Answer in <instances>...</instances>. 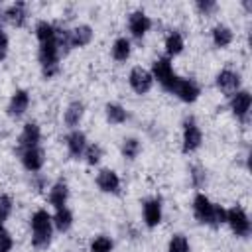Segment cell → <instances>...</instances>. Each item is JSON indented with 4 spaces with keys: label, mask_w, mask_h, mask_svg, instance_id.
<instances>
[{
    "label": "cell",
    "mask_w": 252,
    "mask_h": 252,
    "mask_svg": "<svg viewBox=\"0 0 252 252\" xmlns=\"http://www.w3.org/2000/svg\"><path fill=\"white\" fill-rule=\"evenodd\" d=\"M65 146H67V152H69V156H71L73 159L83 158V154H85V150H87V146H89L85 132H81L79 128L71 130V132L65 136Z\"/></svg>",
    "instance_id": "obj_16"
},
{
    "label": "cell",
    "mask_w": 252,
    "mask_h": 252,
    "mask_svg": "<svg viewBox=\"0 0 252 252\" xmlns=\"http://www.w3.org/2000/svg\"><path fill=\"white\" fill-rule=\"evenodd\" d=\"M152 77H154V81H158L159 85H161V89L163 91H167V93H171L173 91V87H175V83H177V79H179V75L173 71V65H171V59L169 57H158L154 63H152Z\"/></svg>",
    "instance_id": "obj_4"
},
{
    "label": "cell",
    "mask_w": 252,
    "mask_h": 252,
    "mask_svg": "<svg viewBox=\"0 0 252 252\" xmlns=\"http://www.w3.org/2000/svg\"><path fill=\"white\" fill-rule=\"evenodd\" d=\"M33 185H35V191H43V189H47V179L37 175V177L33 179Z\"/></svg>",
    "instance_id": "obj_37"
},
{
    "label": "cell",
    "mask_w": 252,
    "mask_h": 252,
    "mask_svg": "<svg viewBox=\"0 0 252 252\" xmlns=\"http://www.w3.org/2000/svg\"><path fill=\"white\" fill-rule=\"evenodd\" d=\"M61 49L57 47V41H45V43H39V49H37V61L41 65V71H43V77H53L57 71H59V59H61Z\"/></svg>",
    "instance_id": "obj_3"
},
{
    "label": "cell",
    "mask_w": 252,
    "mask_h": 252,
    "mask_svg": "<svg viewBox=\"0 0 252 252\" xmlns=\"http://www.w3.org/2000/svg\"><path fill=\"white\" fill-rule=\"evenodd\" d=\"M171 94H175L181 102H195L197 98H199V94H201V87L193 81V79H185V77H179L177 79V83H175V87H173V91H171Z\"/></svg>",
    "instance_id": "obj_11"
},
{
    "label": "cell",
    "mask_w": 252,
    "mask_h": 252,
    "mask_svg": "<svg viewBox=\"0 0 252 252\" xmlns=\"http://www.w3.org/2000/svg\"><path fill=\"white\" fill-rule=\"evenodd\" d=\"M110 53H112V59H114V61H118V63L128 61V59H130V55H132V41H130L128 37H124V35L116 37V39L112 41Z\"/></svg>",
    "instance_id": "obj_24"
},
{
    "label": "cell",
    "mask_w": 252,
    "mask_h": 252,
    "mask_svg": "<svg viewBox=\"0 0 252 252\" xmlns=\"http://www.w3.org/2000/svg\"><path fill=\"white\" fill-rule=\"evenodd\" d=\"M203 144V132L201 126L193 116H187L183 120V130H181V150L183 154H193L201 148Z\"/></svg>",
    "instance_id": "obj_5"
},
{
    "label": "cell",
    "mask_w": 252,
    "mask_h": 252,
    "mask_svg": "<svg viewBox=\"0 0 252 252\" xmlns=\"http://www.w3.org/2000/svg\"><path fill=\"white\" fill-rule=\"evenodd\" d=\"M20 161H22V165H24L26 171L37 173V171L43 167V163H45V152H43L39 146L22 150V152H20Z\"/></svg>",
    "instance_id": "obj_12"
},
{
    "label": "cell",
    "mask_w": 252,
    "mask_h": 252,
    "mask_svg": "<svg viewBox=\"0 0 252 252\" xmlns=\"http://www.w3.org/2000/svg\"><path fill=\"white\" fill-rule=\"evenodd\" d=\"M83 158H85V161L89 165H98L100 159H102V148H100V144H89L87 150H85V154H83Z\"/></svg>",
    "instance_id": "obj_31"
},
{
    "label": "cell",
    "mask_w": 252,
    "mask_h": 252,
    "mask_svg": "<svg viewBox=\"0 0 252 252\" xmlns=\"http://www.w3.org/2000/svg\"><path fill=\"white\" fill-rule=\"evenodd\" d=\"M8 49H10V39H8V33L0 28V61H4L8 57Z\"/></svg>",
    "instance_id": "obj_36"
},
{
    "label": "cell",
    "mask_w": 252,
    "mask_h": 252,
    "mask_svg": "<svg viewBox=\"0 0 252 252\" xmlns=\"http://www.w3.org/2000/svg\"><path fill=\"white\" fill-rule=\"evenodd\" d=\"M83 116H85V104H83L81 100H73V102L67 104V108H65V112H63V122H65L67 128L75 130V128L81 124Z\"/></svg>",
    "instance_id": "obj_21"
},
{
    "label": "cell",
    "mask_w": 252,
    "mask_h": 252,
    "mask_svg": "<svg viewBox=\"0 0 252 252\" xmlns=\"http://www.w3.org/2000/svg\"><path fill=\"white\" fill-rule=\"evenodd\" d=\"M47 201L53 209H63L67 207V201H69V187L63 179L55 181L51 187H49V193H47Z\"/></svg>",
    "instance_id": "obj_19"
},
{
    "label": "cell",
    "mask_w": 252,
    "mask_h": 252,
    "mask_svg": "<svg viewBox=\"0 0 252 252\" xmlns=\"http://www.w3.org/2000/svg\"><path fill=\"white\" fill-rule=\"evenodd\" d=\"M142 217H144V224L148 228H156L161 219H163V205H161V199L159 197H152V199H146L142 203Z\"/></svg>",
    "instance_id": "obj_9"
},
{
    "label": "cell",
    "mask_w": 252,
    "mask_h": 252,
    "mask_svg": "<svg viewBox=\"0 0 252 252\" xmlns=\"http://www.w3.org/2000/svg\"><path fill=\"white\" fill-rule=\"evenodd\" d=\"M163 47H165V57H169V59L181 55L183 49H185V39H183L181 32L171 30V32L165 35V39H163Z\"/></svg>",
    "instance_id": "obj_22"
},
{
    "label": "cell",
    "mask_w": 252,
    "mask_h": 252,
    "mask_svg": "<svg viewBox=\"0 0 252 252\" xmlns=\"http://www.w3.org/2000/svg\"><path fill=\"white\" fill-rule=\"evenodd\" d=\"M12 209H14V199L10 195H0V230L4 228L8 217L12 215Z\"/></svg>",
    "instance_id": "obj_32"
},
{
    "label": "cell",
    "mask_w": 252,
    "mask_h": 252,
    "mask_svg": "<svg viewBox=\"0 0 252 252\" xmlns=\"http://www.w3.org/2000/svg\"><path fill=\"white\" fill-rule=\"evenodd\" d=\"M28 106H30V93H28L26 89H18V91H14V94L10 96L8 106H6V112H8V116H12V118H20V116L26 114Z\"/></svg>",
    "instance_id": "obj_15"
},
{
    "label": "cell",
    "mask_w": 252,
    "mask_h": 252,
    "mask_svg": "<svg viewBox=\"0 0 252 252\" xmlns=\"http://www.w3.org/2000/svg\"><path fill=\"white\" fill-rule=\"evenodd\" d=\"M205 181H207V173H205V169L199 167V165H193V167H191V183H193V187L201 189V187L205 185Z\"/></svg>",
    "instance_id": "obj_33"
},
{
    "label": "cell",
    "mask_w": 252,
    "mask_h": 252,
    "mask_svg": "<svg viewBox=\"0 0 252 252\" xmlns=\"http://www.w3.org/2000/svg\"><path fill=\"white\" fill-rule=\"evenodd\" d=\"M250 106H252V94L246 89H238L234 94H230L228 108H230V112L234 114L236 120L246 124L248 116H250Z\"/></svg>",
    "instance_id": "obj_7"
},
{
    "label": "cell",
    "mask_w": 252,
    "mask_h": 252,
    "mask_svg": "<svg viewBox=\"0 0 252 252\" xmlns=\"http://www.w3.org/2000/svg\"><path fill=\"white\" fill-rule=\"evenodd\" d=\"M224 222H226V224L230 226V230H232L236 236H240V238H244V236L250 234V217H248V213H246L242 207H238V205L226 209V220H224Z\"/></svg>",
    "instance_id": "obj_6"
},
{
    "label": "cell",
    "mask_w": 252,
    "mask_h": 252,
    "mask_svg": "<svg viewBox=\"0 0 252 252\" xmlns=\"http://www.w3.org/2000/svg\"><path fill=\"white\" fill-rule=\"evenodd\" d=\"M69 35H71V49L73 47H85L93 41L94 37V32L89 24H79L75 26L73 30H69Z\"/></svg>",
    "instance_id": "obj_20"
},
{
    "label": "cell",
    "mask_w": 252,
    "mask_h": 252,
    "mask_svg": "<svg viewBox=\"0 0 252 252\" xmlns=\"http://www.w3.org/2000/svg\"><path fill=\"white\" fill-rule=\"evenodd\" d=\"M41 142V128L35 122H26L20 136H18V150H28V148H35Z\"/></svg>",
    "instance_id": "obj_14"
},
{
    "label": "cell",
    "mask_w": 252,
    "mask_h": 252,
    "mask_svg": "<svg viewBox=\"0 0 252 252\" xmlns=\"http://www.w3.org/2000/svg\"><path fill=\"white\" fill-rule=\"evenodd\" d=\"M128 85H130V89H132L136 94H146V93H150V89L154 87V77H152V73H150L148 69L136 65V67H132L130 73H128Z\"/></svg>",
    "instance_id": "obj_8"
},
{
    "label": "cell",
    "mask_w": 252,
    "mask_h": 252,
    "mask_svg": "<svg viewBox=\"0 0 252 252\" xmlns=\"http://www.w3.org/2000/svg\"><path fill=\"white\" fill-rule=\"evenodd\" d=\"M195 8H197L203 16H211L219 6H217V2H215V0H199V2L195 4Z\"/></svg>",
    "instance_id": "obj_34"
},
{
    "label": "cell",
    "mask_w": 252,
    "mask_h": 252,
    "mask_svg": "<svg viewBox=\"0 0 252 252\" xmlns=\"http://www.w3.org/2000/svg\"><path fill=\"white\" fill-rule=\"evenodd\" d=\"M30 226H32V246L37 250L47 248L51 244V234H53L51 213H47V209H37L30 219Z\"/></svg>",
    "instance_id": "obj_2"
},
{
    "label": "cell",
    "mask_w": 252,
    "mask_h": 252,
    "mask_svg": "<svg viewBox=\"0 0 252 252\" xmlns=\"http://www.w3.org/2000/svg\"><path fill=\"white\" fill-rule=\"evenodd\" d=\"M104 116H106V122L112 124V126H120V124H124L128 120L126 108L122 104H118V102H108L104 106Z\"/></svg>",
    "instance_id": "obj_25"
},
{
    "label": "cell",
    "mask_w": 252,
    "mask_h": 252,
    "mask_svg": "<svg viewBox=\"0 0 252 252\" xmlns=\"http://www.w3.org/2000/svg\"><path fill=\"white\" fill-rule=\"evenodd\" d=\"M33 33H35V37H37L39 43L53 41L55 35H57V26L51 24V22H47V20H39L35 24V28H33Z\"/></svg>",
    "instance_id": "obj_27"
},
{
    "label": "cell",
    "mask_w": 252,
    "mask_h": 252,
    "mask_svg": "<svg viewBox=\"0 0 252 252\" xmlns=\"http://www.w3.org/2000/svg\"><path fill=\"white\" fill-rule=\"evenodd\" d=\"M215 85L224 94H234L240 89V75L232 69H222L215 77Z\"/></svg>",
    "instance_id": "obj_13"
},
{
    "label": "cell",
    "mask_w": 252,
    "mask_h": 252,
    "mask_svg": "<svg viewBox=\"0 0 252 252\" xmlns=\"http://www.w3.org/2000/svg\"><path fill=\"white\" fill-rule=\"evenodd\" d=\"M150 28H152V18L144 10L130 12V16H128V32H130L132 37L142 39L150 32Z\"/></svg>",
    "instance_id": "obj_10"
},
{
    "label": "cell",
    "mask_w": 252,
    "mask_h": 252,
    "mask_svg": "<svg viewBox=\"0 0 252 252\" xmlns=\"http://www.w3.org/2000/svg\"><path fill=\"white\" fill-rule=\"evenodd\" d=\"M28 4L26 2H14V4H10L6 10H4V20L6 22H10L12 26H16V28H22V26H26V22H28Z\"/></svg>",
    "instance_id": "obj_18"
},
{
    "label": "cell",
    "mask_w": 252,
    "mask_h": 252,
    "mask_svg": "<svg viewBox=\"0 0 252 252\" xmlns=\"http://www.w3.org/2000/svg\"><path fill=\"white\" fill-rule=\"evenodd\" d=\"M120 152H122V156H124L126 159H136L138 154L142 152V142H140L138 138H134V136L124 138V140H122V146H120Z\"/></svg>",
    "instance_id": "obj_28"
},
{
    "label": "cell",
    "mask_w": 252,
    "mask_h": 252,
    "mask_svg": "<svg viewBox=\"0 0 252 252\" xmlns=\"http://www.w3.org/2000/svg\"><path fill=\"white\" fill-rule=\"evenodd\" d=\"M167 252H191V246H189V240L185 234H173L167 242Z\"/></svg>",
    "instance_id": "obj_30"
},
{
    "label": "cell",
    "mask_w": 252,
    "mask_h": 252,
    "mask_svg": "<svg viewBox=\"0 0 252 252\" xmlns=\"http://www.w3.org/2000/svg\"><path fill=\"white\" fill-rule=\"evenodd\" d=\"M232 39H234V33H232V30H230L228 26H224V24H217V26L211 30V41H213V45L219 47V49L228 47V45L232 43Z\"/></svg>",
    "instance_id": "obj_23"
},
{
    "label": "cell",
    "mask_w": 252,
    "mask_h": 252,
    "mask_svg": "<svg viewBox=\"0 0 252 252\" xmlns=\"http://www.w3.org/2000/svg\"><path fill=\"white\" fill-rule=\"evenodd\" d=\"M51 220H53V228L59 230V232H67L71 230L73 226V213L63 207V209H55V213L51 215Z\"/></svg>",
    "instance_id": "obj_26"
},
{
    "label": "cell",
    "mask_w": 252,
    "mask_h": 252,
    "mask_svg": "<svg viewBox=\"0 0 252 252\" xmlns=\"http://www.w3.org/2000/svg\"><path fill=\"white\" fill-rule=\"evenodd\" d=\"M96 187H98L102 193H112V195H116V193L120 191V177H118V173H116L114 169H108V167L100 169V171L96 173Z\"/></svg>",
    "instance_id": "obj_17"
},
{
    "label": "cell",
    "mask_w": 252,
    "mask_h": 252,
    "mask_svg": "<svg viewBox=\"0 0 252 252\" xmlns=\"http://www.w3.org/2000/svg\"><path fill=\"white\" fill-rule=\"evenodd\" d=\"M193 215L201 224L209 226H220L226 220V209L213 203L205 193H197L193 197Z\"/></svg>",
    "instance_id": "obj_1"
},
{
    "label": "cell",
    "mask_w": 252,
    "mask_h": 252,
    "mask_svg": "<svg viewBox=\"0 0 252 252\" xmlns=\"http://www.w3.org/2000/svg\"><path fill=\"white\" fill-rule=\"evenodd\" d=\"M14 248V238H12V234L6 230V228H2L0 230V252H10Z\"/></svg>",
    "instance_id": "obj_35"
},
{
    "label": "cell",
    "mask_w": 252,
    "mask_h": 252,
    "mask_svg": "<svg viewBox=\"0 0 252 252\" xmlns=\"http://www.w3.org/2000/svg\"><path fill=\"white\" fill-rule=\"evenodd\" d=\"M114 250V240L106 234H98L91 240L89 252H112Z\"/></svg>",
    "instance_id": "obj_29"
}]
</instances>
